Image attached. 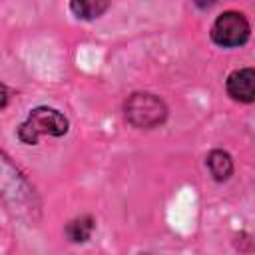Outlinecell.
Segmentation results:
<instances>
[{
    "mask_svg": "<svg viewBox=\"0 0 255 255\" xmlns=\"http://www.w3.org/2000/svg\"><path fill=\"white\" fill-rule=\"evenodd\" d=\"M207 167H209L211 175L217 181H225L233 173V161H231L229 153L227 151H221V149H213L207 155Z\"/></svg>",
    "mask_w": 255,
    "mask_h": 255,
    "instance_id": "6",
    "label": "cell"
},
{
    "mask_svg": "<svg viewBox=\"0 0 255 255\" xmlns=\"http://www.w3.org/2000/svg\"><path fill=\"white\" fill-rule=\"evenodd\" d=\"M110 6V0H70V10L80 20H94L102 16Z\"/></svg>",
    "mask_w": 255,
    "mask_h": 255,
    "instance_id": "5",
    "label": "cell"
},
{
    "mask_svg": "<svg viewBox=\"0 0 255 255\" xmlns=\"http://www.w3.org/2000/svg\"><path fill=\"white\" fill-rule=\"evenodd\" d=\"M94 231V219L90 215H82L78 219H72L68 225H66V235L70 241H76V243H82L86 241Z\"/></svg>",
    "mask_w": 255,
    "mask_h": 255,
    "instance_id": "7",
    "label": "cell"
},
{
    "mask_svg": "<svg viewBox=\"0 0 255 255\" xmlns=\"http://www.w3.org/2000/svg\"><path fill=\"white\" fill-rule=\"evenodd\" d=\"M225 88L235 102H243V104L255 102V70L241 68L231 72L225 82Z\"/></svg>",
    "mask_w": 255,
    "mask_h": 255,
    "instance_id": "4",
    "label": "cell"
},
{
    "mask_svg": "<svg viewBox=\"0 0 255 255\" xmlns=\"http://www.w3.org/2000/svg\"><path fill=\"white\" fill-rule=\"evenodd\" d=\"M249 38V22L239 12H223L211 28V40L223 48H235Z\"/></svg>",
    "mask_w": 255,
    "mask_h": 255,
    "instance_id": "3",
    "label": "cell"
},
{
    "mask_svg": "<svg viewBox=\"0 0 255 255\" xmlns=\"http://www.w3.org/2000/svg\"><path fill=\"white\" fill-rule=\"evenodd\" d=\"M68 131V120L54 108H36L28 120L18 128V137L24 143H36L40 135H64Z\"/></svg>",
    "mask_w": 255,
    "mask_h": 255,
    "instance_id": "1",
    "label": "cell"
},
{
    "mask_svg": "<svg viewBox=\"0 0 255 255\" xmlns=\"http://www.w3.org/2000/svg\"><path fill=\"white\" fill-rule=\"evenodd\" d=\"M193 2H195V6L201 8V10H207V8H211V6L215 4V0H193Z\"/></svg>",
    "mask_w": 255,
    "mask_h": 255,
    "instance_id": "8",
    "label": "cell"
},
{
    "mask_svg": "<svg viewBox=\"0 0 255 255\" xmlns=\"http://www.w3.org/2000/svg\"><path fill=\"white\" fill-rule=\"evenodd\" d=\"M126 118L133 128L151 129L165 122L167 108L165 104L153 94H133L126 102Z\"/></svg>",
    "mask_w": 255,
    "mask_h": 255,
    "instance_id": "2",
    "label": "cell"
}]
</instances>
